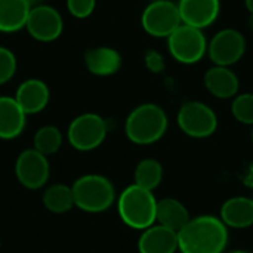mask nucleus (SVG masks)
<instances>
[{"label": "nucleus", "instance_id": "obj_1", "mask_svg": "<svg viewBox=\"0 0 253 253\" xmlns=\"http://www.w3.org/2000/svg\"><path fill=\"white\" fill-rule=\"evenodd\" d=\"M228 239V228L221 218L199 215L178 231V251L181 253H224Z\"/></svg>", "mask_w": 253, "mask_h": 253}, {"label": "nucleus", "instance_id": "obj_2", "mask_svg": "<svg viewBox=\"0 0 253 253\" xmlns=\"http://www.w3.org/2000/svg\"><path fill=\"white\" fill-rule=\"evenodd\" d=\"M169 126L166 111L153 102L135 107L126 117V138L136 145H151L160 141Z\"/></svg>", "mask_w": 253, "mask_h": 253}, {"label": "nucleus", "instance_id": "obj_3", "mask_svg": "<svg viewBox=\"0 0 253 253\" xmlns=\"http://www.w3.org/2000/svg\"><path fill=\"white\" fill-rule=\"evenodd\" d=\"M157 202L153 191L132 184L120 193L117 212L123 224L129 228L144 231L156 224Z\"/></svg>", "mask_w": 253, "mask_h": 253}, {"label": "nucleus", "instance_id": "obj_4", "mask_svg": "<svg viewBox=\"0 0 253 253\" xmlns=\"http://www.w3.org/2000/svg\"><path fill=\"white\" fill-rule=\"evenodd\" d=\"M74 206L87 213H101L108 211L116 202L113 182L98 173H87L71 185Z\"/></svg>", "mask_w": 253, "mask_h": 253}, {"label": "nucleus", "instance_id": "obj_5", "mask_svg": "<svg viewBox=\"0 0 253 253\" xmlns=\"http://www.w3.org/2000/svg\"><path fill=\"white\" fill-rule=\"evenodd\" d=\"M170 56L184 65L200 62L208 53V39L203 30L181 24L168 39Z\"/></svg>", "mask_w": 253, "mask_h": 253}, {"label": "nucleus", "instance_id": "obj_6", "mask_svg": "<svg viewBox=\"0 0 253 253\" xmlns=\"http://www.w3.org/2000/svg\"><path fill=\"white\" fill-rule=\"evenodd\" d=\"M176 125L187 136L205 139L216 132L218 116L213 108L202 101H187L178 110Z\"/></svg>", "mask_w": 253, "mask_h": 253}, {"label": "nucleus", "instance_id": "obj_7", "mask_svg": "<svg viewBox=\"0 0 253 253\" xmlns=\"http://www.w3.org/2000/svg\"><path fill=\"white\" fill-rule=\"evenodd\" d=\"M108 123L96 113H83L71 120L67 139L70 145L77 151H92L96 150L107 138Z\"/></svg>", "mask_w": 253, "mask_h": 253}, {"label": "nucleus", "instance_id": "obj_8", "mask_svg": "<svg viewBox=\"0 0 253 253\" xmlns=\"http://www.w3.org/2000/svg\"><path fill=\"white\" fill-rule=\"evenodd\" d=\"M181 24L178 3L170 0L150 1L141 13L142 30L156 39H168Z\"/></svg>", "mask_w": 253, "mask_h": 253}, {"label": "nucleus", "instance_id": "obj_9", "mask_svg": "<svg viewBox=\"0 0 253 253\" xmlns=\"http://www.w3.org/2000/svg\"><path fill=\"white\" fill-rule=\"evenodd\" d=\"M246 37L236 28H222L208 42V56L213 65L231 67L246 53Z\"/></svg>", "mask_w": 253, "mask_h": 253}, {"label": "nucleus", "instance_id": "obj_10", "mask_svg": "<svg viewBox=\"0 0 253 253\" xmlns=\"http://www.w3.org/2000/svg\"><path fill=\"white\" fill-rule=\"evenodd\" d=\"M25 30L34 40L50 43L61 37L64 31V19L58 9L47 3L33 6L27 18Z\"/></svg>", "mask_w": 253, "mask_h": 253}, {"label": "nucleus", "instance_id": "obj_11", "mask_svg": "<svg viewBox=\"0 0 253 253\" xmlns=\"http://www.w3.org/2000/svg\"><path fill=\"white\" fill-rule=\"evenodd\" d=\"M15 175L18 182L28 190L44 187L50 176L47 157L34 148L24 150L15 162Z\"/></svg>", "mask_w": 253, "mask_h": 253}, {"label": "nucleus", "instance_id": "obj_12", "mask_svg": "<svg viewBox=\"0 0 253 253\" xmlns=\"http://www.w3.org/2000/svg\"><path fill=\"white\" fill-rule=\"evenodd\" d=\"M178 9L182 24L205 30L219 18L221 0H179Z\"/></svg>", "mask_w": 253, "mask_h": 253}, {"label": "nucleus", "instance_id": "obj_13", "mask_svg": "<svg viewBox=\"0 0 253 253\" xmlns=\"http://www.w3.org/2000/svg\"><path fill=\"white\" fill-rule=\"evenodd\" d=\"M203 83L206 90L218 99L234 98L239 95L240 89L239 76L231 70V67H211L203 76Z\"/></svg>", "mask_w": 253, "mask_h": 253}, {"label": "nucleus", "instance_id": "obj_14", "mask_svg": "<svg viewBox=\"0 0 253 253\" xmlns=\"http://www.w3.org/2000/svg\"><path fill=\"white\" fill-rule=\"evenodd\" d=\"M13 98L24 110V113L30 116L37 114L47 107L50 99V90L43 80L27 79L18 86Z\"/></svg>", "mask_w": 253, "mask_h": 253}, {"label": "nucleus", "instance_id": "obj_15", "mask_svg": "<svg viewBox=\"0 0 253 253\" xmlns=\"http://www.w3.org/2000/svg\"><path fill=\"white\" fill-rule=\"evenodd\" d=\"M139 253H175L178 252V233L154 224L142 231L138 239Z\"/></svg>", "mask_w": 253, "mask_h": 253}, {"label": "nucleus", "instance_id": "obj_16", "mask_svg": "<svg viewBox=\"0 0 253 253\" xmlns=\"http://www.w3.org/2000/svg\"><path fill=\"white\" fill-rule=\"evenodd\" d=\"M123 64L120 52L111 46H96L84 53V65L87 71L98 77H110L116 74Z\"/></svg>", "mask_w": 253, "mask_h": 253}, {"label": "nucleus", "instance_id": "obj_17", "mask_svg": "<svg viewBox=\"0 0 253 253\" xmlns=\"http://www.w3.org/2000/svg\"><path fill=\"white\" fill-rule=\"evenodd\" d=\"M27 123V114L13 96H0V139L18 138Z\"/></svg>", "mask_w": 253, "mask_h": 253}, {"label": "nucleus", "instance_id": "obj_18", "mask_svg": "<svg viewBox=\"0 0 253 253\" xmlns=\"http://www.w3.org/2000/svg\"><path fill=\"white\" fill-rule=\"evenodd\" d=\"M221 221L227 228L245 230L253 225V199L236 196L224 202L219 212Z\"/></svg>", "mask_w": 253, "mask_h": 253}, {"label": "nucleus", "instance_id": "obj_19", "mask_svg": "<svg viewBox=\"0 0 253 253\" xmlns=\"http://www.w3.org/2000/svg\"><path fill=\"white\" fill-rule=\"evenodd\" d=\"M191 219L187 206L178 199L166 197L157 202L156 222L173 231H181Z\"/></svg>", "mask_w": 253, "mask_h": 253}, {"label": "nucleus", "instance_id": "obj_20", "mask_svg": "<svg viewBox=\"0 0 253 253\" xmlns=\"http://www.w3.org/2000/svg\"><path fill=\"white\" fill-rule=\"evenodd\" d=\"M31 4L28 0H0V33H16L25 28Z\"/></svg>", "mask_w": 253, "mask_h": 253}, {"label": "nucleus", "instance_id": "obj_21", "mask_svg": "<svg viewBox=\"0 0 253 253\" xmlns=\"http://www.w3.org/2000/svg\"><path fill=\"white\" fill-rule=\"evenodd\" d=\"M43 206L56 215L67 213L74 208V196L71 187L65 184H53L47 187L42 196Z\"/></svg>", "mask_w": 253, "mask_h": 253}, {"label": "nucleus", "instance_id": "obj_22", "mask_svg": "<svg viewBox=\"0 0 253 253\" xmlns=\"http://www.w3.org/2000/svg\"><path fill=\"white\" fill-rule=\"evenodd\" d=\"M133 179L136 185L154 191L163 181V166L159 160L156 159H142L133 172Z\"/></svg>", "mask_w": 253, "mask_h": 253}, {"label": "nucleus", "instance_id": "obj_23", "mask_svg": "<svg viewBox=\"0 0 253 253\" xmlns=\"http://www.w3.org/2000/svg\"><path fill=\"white\" fill-rule=\"evenodd\" d=\"M61 145H62V133L56 126L52 125L42 126L36 132L33 139V148L46 157L58 153Z\"/></svg>", "mask_w": 253, "mask_h": 253}, {"label": "nucleus", "instance_id": "obj_24", "mask_svg": "<svg viewBox=\"0 0 253 253\" xmlns=\"http://www.w3.org/2000/svg\"><path fill=\"white\" fill-rule=\"evenodd\" d=\"M231 114L239 123L253 126V93L245 92L236 95L231 102Z\"/></svg>", "mask_w": 253, "mask_h": 253}, {"label": "nucleus", "instance_id": "obj_25", "mask_svg": "<svg viewBox=\"0 0 253 253\" xmlns=\"http://www.w3.org/2000/svg\"><path fill=\"white\" fill-rule=\"evenodd\" d=\"M16 68L18 61L15 53L6 46H0V86L13 79Z\"/></svg>", "mask_w": 253, "mask_h": 253}, {"label": "nucleus", "instance_id": "obj_26", "mask_svg": "<svg viewBox=\"0 0 253 253\" xmlns=\"http://www.w3.org/2000/svg\"><path fill=\"white\" fill-rule=\"evenodd\" d=\"M67 10L77 19H84L89 18L95 7H96V0H65Z\"/></svg>", "mask_w": 253, "mask_h": 253}, {"label": "nucleus", "instance_id": "obj_27", "mask_svg": "<svg viewBox=\"0 0 253 253\" xmlns=\"http://www.w3.org/2000/svg\"><path fill=\"white\" fill-rule=\"evenodd\" d=\"M144 64L153 74H160L166 70V61L163 55L156 49H148L144 55Z\"/></svg>", "mask_w": 253, "mask_h": 253}, {"label": "nucleus", "instance_id": "obj_28", "mask_svg": "<svg viewBox=\"0 0 253 253\" xmlns=\"http://www.w3.org/2000/svg\"><path fill=\"white\" fill-rule=\"evenodd\" d=\"M245 6L249 10V13H253V0H245Z\"/></svg>", "mask_w": 253, "mask_h": 253}, {"label": "nucleus", "instance_id": "obj_29", "mask_svg": "<svg viewBox=\"0 0 253 253\" xmlns=\"http://www.w3.org/2000/svg\"><path fill=\"white\" fill-rule=\"evenodd\" d=\"M28 3H30V4H31V7H33V6L44 4V3H46V0H28Z\"/></svg>", "mask_w": 253, "mask_h": 253}, {"label": "nucleus", "instance_id": "obj_30", "mask_svg": "<svg viewBox=\"0 0 253 253\" xmlns=\"http://www.w3.org/2000/svg\"><path fill=\"white\" fill-rule=\"evenodd\" d=\"M248 27L249 30L253 31V13H249V18H248Z\"/></svg>", "mask_w": 253, "mask_h": 253}, {"label": "nucleus", "instance_id": "obj_31", "mask_svg": "<svg viewBox=\"0 0 253 253\" xmlns=\"http://www.w3.org/2000/svg\"><path fill=\"white\" fill-rule=\"evenodd\" d=\"M230 253H249V252H245V251H234V252H230Z\"/></svg>", "mask_w": 253, "mask_h": 253}, {"label": "nucleus", "instance_id": "obj_32", "mask_svg": "<svg viewBox=\"0 0 253 253\" xmlns=\"http://www.w3.org/2000/svg\"><path fill=\"white\" fill-rule=\"evenodd\" d=\"M252 142H253V126H252Z\"/></svg>", "mask_w": 253, "mask_h": 253}, {"label": "nucleus", "instance_id": "obj_33", "mask_svg": "<svg viewBox=\"0 0 253 253\" xmlns=\"http://www.w3.org/2000/svg\"><path fill=\"white\" fill-rule=\"evenodd\" d=\"M150 1H159V0H150Z\"/></svg>", "mask_w": 253, "mask_h": 253}, {"label": "nucleus", "instance_id": "obj_34", "mask_svg": "<svg viewBox=\"0 0 253 253\" xmlns=\"http://www.w3.org/2000/svg\"><path fill=\"white\" fill-rule=\"evenodd\" d=\"M0 96H1V93H0Z\"/></svg>", "mask_w": 253, "mask_h": 253}]
</instances>
